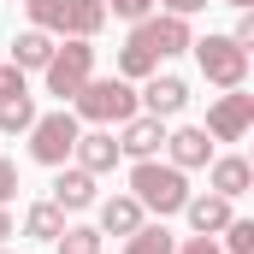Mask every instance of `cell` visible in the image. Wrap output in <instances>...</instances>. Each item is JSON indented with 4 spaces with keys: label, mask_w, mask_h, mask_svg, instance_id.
<instances>
[{
    "label": "cell",
    "mask_w": 254,
    "mask_h": 254,
    "mask_svg": "<svg viewBox=\"0 0 254 254\" xmlns=\"http://www.w3.org/2000/svg\"><path fill=\"white\" fill-rule=\"evenodd\" d=\"M178 254H219V243H213V237H190Z\"/></svg>",
    "instance_id": "cell-27"
},
{
    "label": "cell",
    "mask_w": 254,
    "mask_h": 254,
    "mask_svg": "<svg viewBox=\"0 0 254 254\" xmlns=\"http://www.w3.org/2000/svg\"><path fill=\"white\" fill-rule=\"evenodd\" d=\"M190 18H178V12H160V18H142L136 30H130V42L119 48V77H148V71H160V60H178V54H190Z\"/></svg>",
    "instance_id": "cell-1"
},
{
    "label": "cell",
    "mask_w": 254,
    "mask_h": 254,
    "mask_svg": "<svg viewBox=\"0 0 254 254\" xmlns=\"http://www.w3.org/2000/svg\"><path fill=\"white\" fill-rule=\"evenodd\" d=\"M231 42H237V48H254V12H243V18H237V30H231Z\"/></svg>",
    "instance_id": "cell-26"
},
{
    "label": "cell",
    "mask_w": 254,
    "mask_h": 254,
    "mask_svg": "<svg viewBox=\"0 0 254 254\" xmlns=\"http://www.w3.org/2000/svg\"><path fill=\"white\" fill-rule=\"evenodd\" d=\"M0 254H6V249H0Z\"/></svg>",
    "instance_id": "cell-30"
},
{
    "label": "cell",
    "mask_w": 254,
    "mask_h": 254,
    "mask_svg": "<svg viewBox=\"0 0 254 254\" xmlns=\"http://www.w3.org/2000/svg\"><path fill=\"white\" fill-rule=\"evenodd\" d=\"M6 237H12V213L0 207V243H6Z\"/></svg>",
    "instance_id": "cell-28"
},
{
    "label": "cell",
    "mask_w": 254,
    "mask_h": 254,
    "mask_svg": "<svg viewBox=\"0 0 254 254\" xmlns=\"http://www.w3.org/2000/svg\"><path fill=\"white\" fill-rule=\"evenodd\" d=\"M249 125H254V95H243V89H225L213 107H207V136L213 142H243L249 136Z\"/></svg>",
    "instance_id": "cell-8"
},
{
    "label": "cell",
    "mask_w": 254,
    "mask_h": 254,
    "mask_svg": "<svg viewBox=\"0 0 254 254\" xmlns=\"http://www.w3.org/2000/svg\"><path fill=\"white\" fill-rule=\"evenodd\" d=\"M166 148H172V166H178V172H201V166L213 160V136H207L201 125L172 130V136H166Z\"/></svg>",
    "instance_id": "cell-12"
},
{
    "label": "cell",
    "mask_w": 254,
    "mask_h": 254,
    "mask_svg": "<svg viewBox=\"0 0 254 254\" xmlns=\"http://www.w3.org/2000/svg\"><path fill=\"white\" fill-rule=\"evenodd\" d=\"M54 48H60V36H48V30H24V36L12 42V65H18V71H42V65L54 60Z\"/></svg>",
    "instance_id": "cell-16"
},
{
    "label": "cell",
    "mask_w": 254,
    "mask_h": 254,
    "mask_svg": "<svg viewBox=\"0 0 254 254\" xmlns=\"http://www.w3.org/2000/svg\"><path fill=\"white\" fill-rule=\"evenodd\" d=\"M225 254H254V219H231L225 225Z\"/></svg>",
    "instance_id": "cell-22"
},
{
    "label": "cell",
    "mask_w": 254,
    "mask_h": 254,
    "mask_svg": "<svg viewBox=\"0 0 254 254\" xmlns=\"http://www.w3.org/2000/svg\"><path fill=\"white\" fill-rule=\"evenodd\" d=\"M190 54L201 65V77L219 83V89H243L249 83V48H237L231 36H201V42H190Z\"/></svg>",
    "instance_id": "cell-7"
},
{
    "label": "cell",
    "mask_w": 254,
    "mask_h": 254,
    "mask_svg": "<svg viewBox=\"0 0 254 254\" xmlns=\"http://www.w3.org/2000/svg\"><path fill=\"white\" fill-rule=\"evenodd\" d=\"M42 77H48V95H60V107H71V95L95 77V42L60 36V48H54V60L42 65Z\"/></svg>",
    "instance_id": "cell-5"
},
{
    "label": "cell",
    "mask_w": 254,
    "mask_h": 254,
    "mask_svg": "<svg viewBox=\"0 0 254 254\" xmlns=\"http://www.w3.org/2000/svg\"><path fill=\"white\" fill-rule=\"evenodd\" d=\"M125 254H178V243H172L166 225H148V219H142V225L125 237Z\"/></svg>",
    "instance_id": "cell-18"
},
{
    "label": "cell",
    "mask_w": 254,
    "mask_h": 254,
    "mask_svg": "<svg viewBox=\"0 0 254 254\" xmlns=\"http://www.w3.org/2000/svg\"><path fill=\"white\" fill-rule=\"evenodd\" d=\"M30 125H36V101H30V95H6V101H0V130L18 136V130H30Z\"/></svg>",
    "instance_id": "cell-20"
},
{
    "label": "cell",
    "mask_w": 254,
    "mask_h": 254,
    "mask_svg": "<svg viewBox=\"0 0 254 254\" xmlns=\"http://www.w3.org/2000/svg\"><path fill=\"white\" fill-rule=\"evenodd\" d=\"M207 184H213V195L237 201V195H249V184H254V166L243 160V154H225V160H207Z\"/></svg>",
    "instance_id": "cell-14"
},
{
    "label": "cell",
    "mask_w": 254,
    "mask_h": 254,
    "mask_svg": "<svg viewBox=\"0 0 254 254\" xmlns=\"http://www.w3.org/2000/svg\"><path fill=\"white\" fill-rule=\"evenodd\" d=\"M136 225H142L136 195H113V201H101V237H130Z\"/></svg>",
    "instance_id": "cell-17"
},
{
    "label": "cell",
    "mask_w": 254,
    "mask_h": 254,
    "mask_svg": "<svg viewBox=\"0 0 254 254\" xmlns=\"http://www.w3.org/2000/svg\"><path fill=\"white\" fill-rule=\"evenodd\" d=\"M130 195H136L142 213H160V219H166V213H184L190 178H184L172 160H166V166H160V160H136V166H130Z\"/></svg>",
    "instance_id": "cell-2"
},
{
    "label": "cell",
    "mask_w": 254,
    "mask_h": 254,
    "mask_svg": "<svg viewBox=\"0 0 254 254\" xmlns=\"http://www.w3.org/2000/svg\"><path fill=\"white\" fill-rule=\"evenodd\" d=\"M24 12H30V30L83 36V42H95V30L107 24V6L101 0H24Z\"/></svg>",
    "instance_id": "cell-3"
},
{
    "label": "cell",
    "mask_w": 254,
    "mask_h": 254,
    "mask_svg": "<svg viewBox=\"0 0 254 254\" xmlns=\"http://www.w3.org/2000/svg\"><path fill=\"white\" fill-rule=\"evenodd\" d=\"M6 95H30V83H24V71H18L12 60L0 65V101H6Z\"/></svg>",
    "instance_id": "cell-24"
},
{
    "label": "cell",
    "mask_w": 254,
    "mask_h": 254,
    "mask_svg": "<svg viewBox=\"0 0 254 254\" xmlns=\"http://www.w3.org/2000/svg\"><path fill=\"white\" fill-rule=\"evenodd\" d=\"M77 130H83V119H77L71 107L36 113V125H30V160H36V166H65L71 148H77Z\"/></svg>",
    "instance_id": "cell-6"
},
{
    "label": "cell",
    "mask_w": 254,
    "mask_h": 254,
    "mask_svg": "<svg viewBox=\"0 0 254 254\" xmlns=\"http://www.w3.org/2000/svg\"><path fill=\"white\" fill-rule=\"evenodd\" d=\"M71 160L89 172V178H107L125 154H119V142H113V130L107 125H95V130H77V148H71Z\"/></svg>",
    "instance_id": "cell-10"
},
{
    "label": "cell",
    "mask_w": 254,
    "mask_h": 254,
    "mask_svg": "<svg viewBox=\"0 0 254 254\" xmlns=\"http://www.w3.org/2000/svg\"><path fill=\"white\" fill-rule=\"evenodd\" d=\"M65 231V213L54 207V201H36L30 213H24V237H36V243H54Z\"/></svg>",
    "instance_id": "cell-19"
},
{
    "label": "cell",
    "mask_w": 254,
    "mask_h": 254,
    "mask_svg": "<svg viewBox=\"0 0 254 254\" xmlns=\"http://www.w3.org/2000/svg\"><path fill=\"white\" fill-rule=\"evenodd\" d=\"M60 178H54V207L60 213H83V207H95V178L83 172V166H54Z\"/></svg>",
    "instance_id": "cell-13"
},
{
    "label": "cell",
    "mask_w": 254,
    "mask_h": 254,
    "mask_svg": "<svg viewBox=\"0 0 254 254\" xmlns=\"http://www.w3.org/2000/svg\"><path fill=\"white\" fill-rule=\"evenodd\" d=\"M12 195H18V166H12V160H0V207H6Z\"/></svg>",
    "instance_id": "cell-25"
},
{
    "label": "cell",
    "mask_w": 254,
    "mask_h": 254,
    "mask_svg": "<svg viewBox=\"0 0 254 254\" xmlns=\"http://www.w3.org/2000/svg\"><path fill=\"white\" fill-rule=\"evenodd\" d=\"M184 219L195 225V237H219L237 213H231V201H225V195H190V201H184Z\"/></svg>",
    "instance_id": "cell-15"
},
{
    "label": "cell",
    "mask_w": 254,
    "mask_h": 254,
    "mask_svg": "<svg viewBox=\"0 0 254 254\" xmlns=\"http://www.w3.org/2000/svg\"><path fill=\"white\" fill-rule=\"evenodd\" d=\"M136 107L142 113H154V119H172V113H184L190 107V83L184 77H160V71H148V83H142V95H136Z\"/></svg>",
    "instance_id": "cell-9"
},
{
    "label": "cell",
    "mask_w": 254,
    "mask_h": 254,
    "mask_svg": "<svg viewBox=\"0 0 254 254\" xmlns=\"http://www.w3.org/2000/svg\"><path fill=\"white\" fill-rule=\"evenodd\" d=\"M71 113L89 119V125H125V119H136L142 107H136L130 77H89V83L71 95Z\"/></svg>",
    "instance_id": "cell-4"
},
{
    "label": "cell",
    "mask_w": 254,
    "mask_h": 254,
    "mask_svg": "<svg viewBox=\"0 0 254 254\" xmlns=\"http://www.w3.org/2000/svg\"><path fill=\"white\" fill-rule=\"evenodd\" d=\"M107 12H119V18H130V24H142V18H154V0H101Z\"/></svg>",
    "instance_id": "cell-23"
},
{
    "label": "cell",
    "mask_w": 254,
    "mask_h": 254,
    "mask_svg": "<svg viewBox=\"0 0 254 254\" xmlns=\"http://www.w3.org/2000/svg\"><path fill=\"white\" fill-rule=\"evenodd\" d=\"M225 6H237V12H249V6H254V0H225Z\"/></svg>",
    "instance_id": "cell-29"
},
{
    "label": "cell",
    "mask_w": 254,
    "mask_h": 254,
    "mask_svg": "<svg viewBox=\"0 0 254 254\" xmlns=\"http://www.w3.org/2000/svg\"><path fill=\"white\" fill-rule=\"evenodd\" d=\"M160 148H166V119H154V113H136V119H125L119 154H130V160H154Z\"/></svg>",
    "instance_id": "cell-11"
},
{
    "label": "cell",
    "mask_w": 254,
    "mask_h": 254,
    "mask_svg": "<svg viewBox=\"0 0 254 254\" xmlns=\"http://www.w3.org/2000/svg\"><path fill=\"white\" fill-rule=\"evenodd\" d=\"M54 249L60 254H101V231L95 225H65L60 237H54Z\"/></svg>",
    "instance_id": "cell-21"
}]
</instances>
